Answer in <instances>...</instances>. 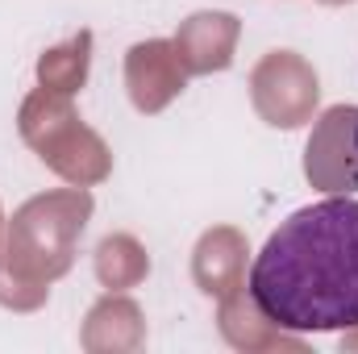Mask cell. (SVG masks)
Wrapping results in <instances>:
<instances>
[{
  "label": "cell",
  "mask_w": 358,
  "mask_h": 354,
  "mask_svg": "<svg viewBox=\"0 0 358 354\" xmlns=\"http://www.w3.org/2000/svg\"><path fill=\"white\" fill-rule=\"evenodd\" d=\"M250 304L287 334L358 330V200L325 196L279 221L250 267Z\"/></svg>",
  "instance_id": "1"
},
{
  "label": "cell",
  "mask_w": 358,
  "mask_h": 354,
  "mask_svg": "<svg viewBox=\"0 0 358 354\" xmlns=\"http://www.w3.org/2000/svg\"><path fill=\"white\" fill-rule=\"evenodd\" d=\"M304 171L317 187L329 196H350L358 192V108L338 104L329 108L304 150Z\"/></svg>",
  "instance_id": "2"
}]
</instances>
